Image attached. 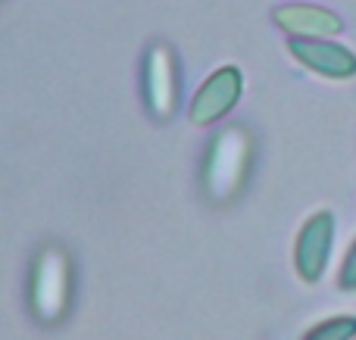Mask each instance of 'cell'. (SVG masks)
<instances>
[{
    "label": "cell",
    "mask_w": 356,
    "mask_h": 340,
    "mask_svg": "<svg viewBox=\"0 0 356 340\" xmlns=\"http://www.w3.org/2000/svg\"><path fill=\"white\" fill-rule=\"evenodd\" d=\"M247 169H250V137L241 128H225L213 137L207 150V166H203V185L207 194L222 203L238 194L244 185Z\"/></svg>",
    "instance_id": "obj_1"
},
{
    "label": "cell",
    "mask_w": 356,
    "mask_h": 340,
    "mask_svg": "<svg viewBox=\"0 0 356 340\" xmlns=\"http://www.w3.org/2000/svg\"><path fill=\"white\" fill-rule=\"evenodd\" d=\"M69 297V262L56 247L41 250L31 275V303L41 322H56Z\"/></svg>",
    "instance_id": "obj_2"
},
{
    "label": "cell",
    "mask_w": 356,
    "mask_h": 340,
    "mask_svg": "<svg viewBox=\"0 0 356 340\" xmlns=\"http://www.w3.org/2000/svg\"><path fill=\"white\" fill-rule=\"evenodd\" d=\"M144 91H147V106L154 110L156 119H169L175 112L178 100V75L172 50L166 44H154L147 50V62H144Z\"/></svg>",
    "instance_id": "obj_3"
},
{
    "label": "cell",
    "mask_w": 356,
    "mask_h": 340,
    "mask_svg": "<svg viewBox=\"0 0 356 340\" xmlns=\"http://www.w3.org/2000/svg\"><path fill=\"white\" fill-rule=\"evenodd\" d=\"M291 53L307 69L328 78H353L356 75V53L344 44H334L328 37H291Z\"/></svg>",
    "instance_id": "obj_4"
},
{
    "label": "cell",
    "mask_w": 356,
    "mask_h": 340,
    "mask_svg": "<svg viewBox=\"0 0 356 340\" xmlns=\"http://www.w3.org/2000/svg\"><path fill=\"white\" fill-rule=\"evenodd\" d=\"M241 97V72L234 66H225L219 72H213L207 78V85L200 87V94L191 103V119L197 125H209L219 116H225L234 106V100Z\"/></svg>",
    "instance_id": "obj_5"
},
{
    "label": "cell",
    "mask_w": 356,
    "mask_h": 340,
    "mask_svg": "<svg viewBox=\"0 0 356 340\" xmlns=\"http://www.w3.org/2000/svg\"><path fill=\"white\" fill-rule=\"evenodd\" d=\"M334 241V216L332 212H316L300 231V241H297V269L307 281H316L325 269L328 250Z\"/></svg>",
    "instance_id": "obj_6"
},
{
    "label": "cell",
    "mask_w": 356,
    "mask_h": 340,
    "mask_svg": "<svg viewBox=\"0 0 356 340\" xmlns=\"http://www.w3.org/2000/svg\"><path fill=\"white\" fill-rule=\"evenodd\" d=\"M275 22L291 37H332L338 31H344V19L338 12H332L328 6H316V3L278 6Z\"/></svg>",
    "instance_id": "obj_7"
},
{
    "label": "cell",
    "mask_w": 356,
    "mask_h": 340,
    "mask_svg": "<svg viewBox=\"0 0 356 340\" xmlns=\"http://www.w3.org/2000/svg\"><path fill=\"white\" fill-rule=\"evenodd\" d=\"M356 334V318H332V322L319 325L307 340H347Z\"/></svg>",
    "instance_id": "obj_8"
},
{
    "label": "cell",
    "mask_w": 356,
    "mask_h": 340,
    "mask_svg": "<svg viewBox=\"0 0 356 340\" xmlns=\"http://www.w3.org/2000/svg\"><path fill=\"white\" fill-rule=\"evenodd\" d=\"M341 287H356V241H353V247H350V253H347V260H344V269H341Z\"/></svg>",
    "instance_id": "obj_9"
}]
</instances>
